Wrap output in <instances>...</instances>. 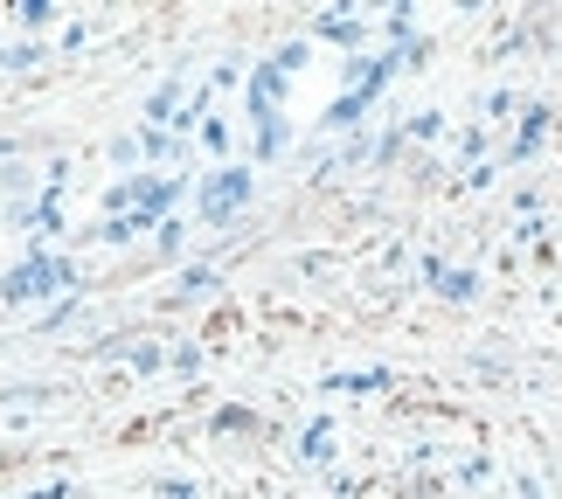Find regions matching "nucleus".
Returning a JSON list of instances; mask_svg holds the SVG:
<instances>
[{"instance_id":"f257e3e1","label":"nucleus","mask_w":562,"mask_h":499,"mask_svg":"<svg viewBox=\"0 0 562 499\" xmlns=\"http://www.w3.org/2000/svg\"><path fill=\"white\" fill-rule=\"evenodd\" d=\"M56 285H77L70 264H56V257H29V264L8 271V298H14V306H35V298H49Z\"/></svg>"},{"instance_id":"f03ea898","label":"nucleus","mask_w":562,"mask_h":499,"mask_svg":"<svg viewBox=\"0 0 562 499\" xmlns=\"http://www.w3.org/2000/svg\"><path fill=\"white\" fill-rule=\"evenodd\" d=\"M244 202H250V173L244 167H223L215 181H202V215H209V223H229Z\"/></svg>"},{"instance_id":"7ed1b4c3","label":"nucleus","mask_w":562,"mask_h":499,"mask_svg":"<svg viewBox=\"0 0 562 499\" xmlns=\"http://www.w3.org/2000/svg\"><path fill=\"white\" fill-rule=\"evenodd\" d=\"M119 202H139L146 215H154V208L175 202V181H133V188H119Z\"/></svg>"}]
</instances>
